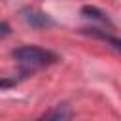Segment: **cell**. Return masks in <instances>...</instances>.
Here are the masks:
<instances>
[{
	"label": "cell",
	"mask_w": 121,
	"mask_h": 121,
	"mask_svg": "<svg viewBox=\"0 0 121 121\" xmlns=\"http://www.w3.org/2000/svg\"><path fill=\"white\" fill-rule=\"evenodd\" d=\"M11 57L19 64V76L21 78H26V76H30L42 68H47L59 60L57 53L43 49V47H38V45H21V47L11 51Z\"/></svg>",
	"instance_id": "cell-1"
},
{
	"label": "cell",
	"mask_w": 121,
	"mask_h": 121,
	"mask_svg": "<svg viewBox=\"0 0 121 121\" xmlns=\"http://www.w3.org/2000/svg\"><path fill=\"white\" fill-rule=\"evenodd\" d=\"M23 19L32 26V28H45V26H51L53 25V19L43 13V11H38V9H25L23 11Z\"/></svg>",
	"instance_id": "cell-2"
},
{
	"label": "cell",
	"mask_w": 121,
	"mask_h": 121,
	"mask_svg": "<svg viewBox=\"0 0 121 121\" xmlns=\"http://www.w3.org/2000/svg\"><path fill=\"white\" fill-rule=\"evenodd\" d=\"M81 15H83L85 19L96 21V23H100V25H112L110 19H108V15H106L104 11H100L96 6H83V8H81Z\"/></svg>",
	"instance_id": "cell-3"
},
{
	"label": "cell",
	"mask_w": 121,
	"mask_h": 121,
	"mask_svg": "<svg viewBox=\"0 0 121 121\" xmlns=\"http://www.w3.org/2000/svg\"><path fill=\"white\" fill-rule=\"evenodd\" d=\"M85 32H87V34H91V36H95V38H100V40H104L106 43H110L112 47H115L117 51H121V38H115V36H110L108 32H104V30H100V28H96V26H91V28H85Z\"/></svg>",
	"instance_id": "cell-4"
},
{
	"label": "cell",
	"mask_w": 121,
	"mask_h": 121,
	"mask_svg": "<svg viewBox=\"0 0 121 121\" xmlns=\"http://www.w3.org/2000/svg\"><path fill=\"white\" fill-rule=\"evenodd\" d=\"M42 117H60V119H66V117H72V112H68V110H66V106H59L57 110L45 112Z\"/></svg>",
	"instance_id": "cell-5"
},
{
	"label": "cell",
	"mask_w": 121,
	"mask_h": 121,
	"mask_svg": "<svg viewBox=\"0 0 121 121\" xmlns=\"http://www.w3.org/2000/svg\"><path fill=\"white\" fill-rule=\"evenodd\" d=\"M9 34V26H8V23H2V38H6Z\"/></svg>",
	"instance_id": "cell-6"
}]
</instances>
